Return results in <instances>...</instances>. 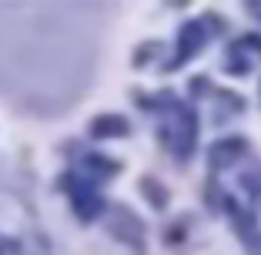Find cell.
<instances>
[{
	"mask_svg": "<svg viewBox=\"0 0 261 255\" xmlns=\"http://www.w3.org/2000/svg\"><path fill=\"white\" fill-rule=\"evenodd\" d=\"M91 134L94 138H127L130 124H127V118H121V114H100V118H94Z\"/></svg>",
	"mask_w": 261,
	"mask_h": 255,
	"instance_id": "7a4b0ae2",
	"label": "cell"
},
{
	"mask_svg": "<svg viewBox=\"0 0 261 255\" xmlns=\"http://www.w3.org/2000/svg\"><path fill=\"white\" fill-rule=\"evenodd\" d=\"M74 212L84 218V222H91L94 215H100V212H104V205H100V198L94 195L91 185H81V188L74 192Z\"/></svg>",
	"mask_w": 261,
	"mask_h": 255,
	"instance_id": "3957f363",
	"label": "cell"
},
{
	"mask_svg": "<svg viewBox=\"0 0 261 255\" xmlns=\"http://www.w3.org/2000/svg\"><path fill=\"white\" fill-rule=\"evenodd\" d=\"M141 192L147 195V201H151L154 208H164V205H168V192H164L161 185H154L151 178H144V181H141Z\"/></svg>",
	"mask_w": 261,
	"mask_h": 255,
	"instance_id": "8992f818",
	"label": "cell"
},
{
	"mask_svg": "<svg viewBox=\"0 0 261 255\" xmlns=\"http://www.w3.org/2000/svg\"><path fill=\"white\" fill-rule=\"evenodd\" d=\"M201 44H204V27H201V24H188L185 31H181V47H177L174 64H181V61H188L191 54H198Z\"/></svg>",
	"mask_w": 261,
	"mask_h": 255,
	"instance_id": "5b68a950",
	"label": "cell"
},
{
	"mask_svg": "<svg viewBox=\"0 0 261 255\" xmlns=\"http://www.w3.org/2000/svg\"><path fill=\"white\" fill-rule=\"evenodd\" d=\"M234 228H238L241 242H245L248 252L261 255V235H258V225H254V218L248 215V212H234Z\"/></svg>",
	"mask_w": 261,
	"mask_h": 255,
	"instance_id": "277c9868",
	"label": "cell"
},
{
	"mask_svg": "<svg viewBox=\"0 0 261 255\" xmlns=\"http://www.w3.org/2000/svg\"><path fill=\"white\" fill-rule=\"evenodd\" d=\"M241 155H245V141L241 138H224L211 148V158H207V161H211V168H228V165H234Z\"/></svg>",
	"mask_w": 261,
	"mask_h": 255,
	"instance_id": "6da1fadb",
	"label": "cell"
}]
</instances>
